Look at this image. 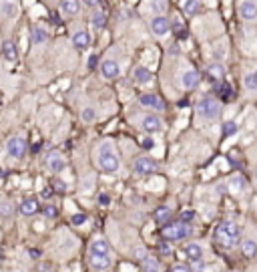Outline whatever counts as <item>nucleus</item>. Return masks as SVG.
I'll return each instance as SVG.
<instances>
[{
    "instance_id": "32",
    "label": "nucleus",
    "mask_w": 257,
    "mask_h": 272,
    "mask_svg": "<svg viewBox=\"0 0 257 272\" xmlns=\"http://www.w3.org/2000/svg\"><path fill=\"white\" fill-rule=\"evenodd\" d=\"M151 12L153 14H165L167 12V0H151Z\"/></svg>"
},
{
    "instance_id": "22",
    "label": "nucleus",
    "mask_w": 257,
    "mask_h": 272,
    "mask_svg": "<svg viewBox=\"0 0 257 272\" xmlns=\"http://www.w3.org/2000/svg\"><path fill=\"white\" fill-rule=\"evenodd\" d=\"M185 256L195 262V260H203V248H201V244H197V242H189L187 246H185Z\"/></svg>"
},
{
    "instance_id": "4",
    "label": "nucleus",
    "mask_w": 257,
    "mask_h": 272,
    "mask_svg": "<svg viewBox=\"0 0 257 272\" xmlns=\"http://www.w3.org/2000/svg\"><path fill=\"white\" fill-rule=\"evenodd\" d=\"M221 111H223V105L215 97L207 95V97L199 99V103H197V115L201 119H205V121H215L221 115Z\"/></svg>"
},
{
    "instance_id": "33",
    "label": "nucleus",
    "mask_w": 257,
    "mask_h": 272,
    "mask_svg": "<svg viewBox=\"0 0 257 272\" xmlns=\"http://www.w3.org/2000/svg\"><path fill=\"white\" fill-rule=\"evenodd\" d=\"M14 214V206L10 204V202H0V218H10Z\"/></svg>"
},
{
    "instance_id": "36",
    "label": "nucleus",
    "mask_w": 257,
    "mask_h": 272,
    "mask_svg": "<svg viewBox=\"0 0 257 272\" xmlns=\"http://www.w3.org/2000/svg\"><path fill=\"white\" fill-rule=\"evenodd\" d=\"M191 272H205L207 268H205V262L203 260H195V262H191Z\"/></svg>"
},
{
    "instance_id": "17",
    "label": "nucleus",
    "mask_w": 257,
    "mask_h": 272,
    "mask_svg": "<svg viewBox=\"0 0 257 272\" xmlns=\"http://www.w3.org/2000/svg\"><path fill=\"white\" fill-rule=\"evenodd\" d=\"M89 262L95 270H109L111 268V254H89Z\"/></svg>"
},
{
    "instance_id": "46",
    "label": "nucleus",
    "mask_w": 257,
    "mask_h": 272,
    "mask_svg": "<svg viewBox=\"0 0 257 272\" xmlns=\"http://www.w3.org/2000/svg\"><path fill=\"white\" fill-rule=\"evenodd\" d=\"M42 272H53V270H46V268H44V270H42Z\"/></svg>"
},
{
    "instance_id": "12",
    "label": "nucleus",
    "mask_w": 257,
    "mask_h": 272,
    "mask_svg": "<svg viewBox=\"0 0 257 272\" xmlns=\"http://www.w3.org/2000/svg\"><path fill=\"white\" fill-rule=\"evenodd\" d=\"M141 129L145 131V133H149V135H153V133H159L161 129H163V121H161L157 115H145L143 119H141Z\"/></svg>"
},
{
    "instance_id": "19",
    "label": "nucleus",
    "mask_w": 257,
    "mask_h": 272,
    "mask_svg": "<svg viewBox=\"0 0 257 272\" xmlns=\"http://www.w3.org/2000/svg\"><path fill=\"white\" fill-rule=\"evenodd\" d=\"M59 8H61V12L64 16L72 18V16H76L81 12V0H61Z\"/></svg>"
},
{
    "instance_id": "39",
    "label": "nucleus",
    "mask_w": 257,
    "mask_h": 272,
    "mask_svg": "<svg viewBox=\"0 0 257 272\" xmlns=\"http://www.w3.org/2000/svg\"><path fill=\"white\" fill-rule=\"evenodd\" d=\"M81 4L83 6H87V8H98V4H100V0H81Z\"/></svg>"
},
{
    "instance_id": "34",
    "label": "nucleus",
    "mask_w": 257,
    "mask_h": 272,
    "mask_svg": "<svg viewBox=\"0 0 257 272\" xmlns=\"http://www.w3.org/2000/svg\"><path fill=\"white\" fill-rule=\"evenodd\" d=\"M237 133V123L235 121H225L223 123V135H235Z\"/></svg>"
},
{
    "instance_id": "11",
    "label": "nucleus",
    "mask_w": 257,
    "mask_h": 272,
    "mask_svg": "<svg viewBox=\"0 0 257 272\" xmlns=\"http://www.w3.org/2000/svg\"><path fill=\"white\" fill-rule=\"evenodd\" d=\"M100 73H102L105 79L115 81V79H119V75H121V65H119L117 59H105V61L100 63Z\"/></svg>"
},
{
    "instance_id": "21",
    "label": "nucleus",
    "mask_w": 257,
    "mask_h": 272,
    "mask_svg": "<svg viewBox=\"0 0 257 272\" xmlns=\"http://www.w3.org/2000/svg\"><path fill=\"white\" fill-rule=\"evenodd\" d=\"M2 55H4L6 61L16 63V61H18V49H16V44H14L12 40H4V44H2Z\"/></svg>"
},
{
    "instance_id": "37",
    "label": "nucleus",
    "mask_w": 257,
    "mask_h": 272,
    "mask_svg": "<svg viewBox=\"0 0 257 272\" xmlns=\"http://www.w3.org/2000/svg\"><path fill=\"white\" fill-rule=\"evenodd\" d=\"M42 214H44L46 218H55L59 212H57V208H55V206H44V208H42Z\"/></svg>"
},
{
    "instance_id": "1",
    "label": "nucleus",
    "mask_w": 257,
    "mask_h": 272,
    "mask_svg": "<svg viewBox=\"0 0 257 272\" xmlns=\"http://www.w3.org/2000/svg\"><path fill=\"white\" fill-rule=\"evenodd\" d=\"M95 164L96 168L105 173H117L121 170V155L113 141H102L96 145Z\"/></svg>"
},
{
    "instance_id": "30",
    "label": "nucleus",
    "mask_w": 257,
    "mask_h": 272,
    "mask_svg": "<svg viewBox=\"0 0 257 272\" xmlns=\"http://www.w3.org/2000/svg\"><path fill=\"white\" fill-rule=\"evenodd\" d=\"M207 75H209L213 81H221V79L225 77L223 65H219V63H213V65H209V67H207Z\"/></svg>"
},
{
    "instance_id": "13",
    "label": "nucleus",
    "mask_w": 257,
    "mask_h": 272,
    "mask_svg": "<svg viewBox=\"0 0 257 272\" xmlns=\"http://www.w3.org/2000/svg\"><path fill=\"white\" fill-rule=\"evenodd\" d=\"M70 42H72V47H74L76 51H87V49L91 47V34H89L87 29H79V31L72 33Z\"/></svg>"
},
{
    "instance_id": "35",
    "label": "nucleus",
    "mask_w": 257,
    "mask_h": 272,
    "mask_svg": "<svg viewBox=\"0 0 257 272\" xmlns=\"http://www.w3.org/2000/svg\"><path fill=\"white\" fill-rule=\"evenodd\" d=\"M243 85H245V89H249V91H257L255 81H253V73H247V75L243 77Z\"/></svg>"
},
{
    "instance_id": "7",
    "label": "nucleus",
    "mask_w": 257,
    "mask_h": 272,
    "mask_svg": "<svg viewBox=\"0 0 257 272\" xmlns=\"http://www.w3.org/2000/svg\"><path fill=\"white\" fill-rule=\"evenodd\" d=\"M149 27H151V33L155 34L157 38H165V36H169V33H171V20L165 14H155L151 18Z\"/></svg>"
},
{
    "instance_id": "16",
    "label": "nucleus",
    "mask_w": 257,
    "mask_h": 272,
    "mask_svg": "<svg viewBox=\"0 0 257 272\" xmlns=\"http://www.w3.org/2000/svg\"><path fill=\"white\" fill-rule=\"evenodd\" d=\"M227 188H229V192H231L233 196H241V194L247 190V182H245L243 175H233V177H229Z\"/></svg>"
},
{
    "instance_id": "26",
    "label": "nucleus",
    "mask_w": 257,
    "mask_h": 272,
    "mask_svg": "<svg viewBox=\"0 0 257 272\" xmlns=\"http://www.w3.org/2000/svg\"><path fill=\"white\" fill-rule=\"evenodd\" d=\"M31 40H32V44H44V42L48 40V31L42 29V27H32Z\"/></svg>"
},
{
    "instance_id": "15",
    "label": "nucleus",
    "mask_w": 257,
    "mask_h": 272,
    "mask_svg": "<svg viewBox=\"0 0 257 272\" xmlns=\"http://www.w3.org/2000/svg\"><path fill=\"white\" fill-rule=\"evenodd\" d=\"M18 212H20L22 216H27V218H32V216H36V214L40 212V204H38L36 198H27V200L20 202Z\"/></svg>"
},
{
    "instance_id": "47",
    "label": "nucleus",
    "mask_w": 257,
    "mask_h": 272,
    "mask_svg": "<svg viewBox=\"0 0 257 272\" xmlns=\"http://www.w3.org/2000/svg\"><path fill=\"white\" fill-rule=\"evenodd\" d=\"M255 182H257V170H255Z\"/></svg>"
},
{
    "instance_id": "9",
    "label": "nucleus",
    "mask_w": 257,
    "mask_h": 272,
    "mask_svg": "<svg viewBox=\"0 0 257 272\" xmlns=\"http://www.w3.org/2000/svg\"><path fill=\"white\" fill-rule=\"evenodd\" d=\"M44 166H46V170L50 173H61L66 168V160H64V155L61 151L55 149V151H48V155L44 160Z\"/></svg>"
},
{
    "instance_id": "41",
    "label": "nucleus",
    "mask_w": 257,
    "mask_h": 272,
    "mask_svg": "<svg viewBox=\"0 0 257 272\" xmlns=\"http://www.w3.org/2000/svg\"><path fill=\"white\" fill-rule=\"evenodd\" d=\"M143 147H145V149H153V147H155V141H153L151 137H145V139H143Z\"/></svg>"
},
{
    "instance_id": "45",
    "label": "nucleus",
    "mask_w": 257,
    "mask_h": 272,
    "mask_svg": "<svg viewBox=\"0 0 257 272\" xmlns=\"http://www.w3.org/2000/svg\"><path fill=\"white\" fill-rule=\"evenodd\" d=\"M253 81H255V87H257V71H253Z\"/></svg>"
},
{
    "instance_id": "3",
    "label": "nucleus",
    "mask_w": 257,
    "mask_h": 272,
    "mask_svg": "<svg viewBox=\"0 0 257 272\" xmlns=\"http://www.w3.org/2000/svg\"><path fill=\"white\" fill-rule=\"evenodd\" d=\"M191 232L193 228L187 222H183V220H179V222H167L161 228V236L165 240H169V242H179V240L189 238Z\"/></svg>"
},
{
    "instance_id": "40",
    "label": "nucleus",
    "mask_w": 257,
    "mask_h": 272,
    "mask_svg": "<svg viewBox=\"0 0 257 272\" xmlns=\"http://www.w3.org/2000/svg\"><path fill=\"white\" fill-rule=\"evenodd\" d=\"M171 272H191V268L185 266V264H175V266L171 268Z\"/></svg>"
},
{
    "instance_id": "28",
    "label": "nucleus",
    "mask_w": 257,
    "mask_h": 272,
    "mask_svg": "<svg viewBox=\"0 0 257 272\" xmlns=\"http://www.w3.org/2000/svg\"><path fill=\"white\" fill-rule=\"evenodd\" d=\"M141 268H143V272H161V264L157 258H153V256H145Z\"/></svg>"
},
{
    "instance_id": "29",
    "label": "nucleus",
    "mask_w": 257,
    "mask_h": 272,
    "mask_svg": "<svg viewBox=\"0 0 257 272\" xmlns=\"http://www.w3.org/2000/svg\"><path fill=\"white\" fill-rule=\"evenodd\" d=\"M81 119L85 123H95L96 119H98V111H96L95 107H83L81 109Z\"/></svg>"
},
{
    "instance_id": "18",
    "label": "nucleus",
    "mask_w": 257,
    "mask_h": 272,
    "mask_svg": "<svg viewBox=\"0 0 257 272\" xmlns=\"http://www.w3.org/2000/svg\"><path fill=\"white\" fill-rule=\"evenodd\" d=\"M133 81L139 83V85H147V83H151V81H153V73H151V69H147L145 65L135 67V71H133Z\"/></svg>"
},
{
    "instance_id": "10",
    "label": "nucleus",
    "mask_w": 257,
    "mask_h": 272,
    "mask_svg": "<svg viewBox=\"0 0 257 272\" xmlns=\"http://www.w3.org/2000/svg\"><path fill=\"white\" fill-rule=\"evenodd\" d=\"M199 81H201V77H199V73H197L195 69H185V71L179 75V85H181L185 91H193V89L199 85Z\"/></svg>"
},
{
    "instance_id": "14",
    "label": "nucleus",
    "mask_w": 257,
    "mask_h": 272,
    "mask_svg": "<svg viewBox=\"0 0 257 272\" xmlns=\"http://www.w3.org/2000/svg\"><path fill=\"white\" fill-rule=\"evenodd\" d=\"M139 103L143 105V107H147V109H153V111H165V103L161 97L157 95H153V93H143L141 97H139Z\"/></svg>"
},
{
    "instance_id": "43",
    "label": "nucleus",
    "mask_w": 257,
    "mask_h": 272,
    "mask_svg": "<svg viewBox=\"0 0 257 272\" xmlns=\"http://www.w3.org/2000/svg\"><path fill=\"white\" fill-rule=\"evenodd\" d=\"M193 218V212H183V214H181V220H183V222H187V220H191Z\"/></svg>"
},
{
    "instance_id": "42",
    "label": "nucleus",
    "mask_w": 257,
    "mask_h": 272,
    "mask_svg": "<svg viewBox=\"0 0 257 272\" xmlns=\"http://www.w3.org/2000/svg\"><path fill=\"white\" fill-rule=\"evenodd\" d=\"M135 256H137V258H141V260H143V258H145V256H147V252H145V250H143V248H139V250H135Z\"/></svg>"
},
{
    "instance_id": "27",
    "label": "nucleus",
    "mask_w": 257,
    "mask_h": 272,
    "mask_svg": "<svg viewBox=\"0 0 257 272\" xmlns=\"http://www.w3.org/2000/svg\"><path fill=\"white\" fill-rule=\"evenodd\" d=\"M241 244V252L247 256V258H255L257 256V242L251 238H245L239 242Z\"/></svg>"
},
{
    "instance_id": "20",
    "label": "nucleus",
    "mask_w": 257,
    "mask_h": 272,
    "mask_svg": "<svg viewBox=\"0 0 257 272\" xmlns=\"http://www.w3.org/2000/svg\"><path fill=\"white\" fill-rule=\"evenodd\" d=\"M89 254H111V246L105 238H95L89 246Z\"/></svg>"
},
{
    "instance_id": "6",
    "label": "nucleus",
    "mask_w": 257,
    "mask_h": 272,
    "mask_svg": "<svg viewBox=\"0 0 257 272\" xmlns=\"http://www.w3.org/2000/svg\"><path fill=\"white\" fill-rule=\"evenodd\" d=\"M157 170H159V166H157V162H155L153 157L139 155V157H135V162H133V171H135L137 175H151V173H155Z\"/></svg>"
},
{
    "instance_id": "2",
    "label": "nucleus",
    "mask_w": 257,
    "mask_h": 272,
    "mask_svg": "<svg viewBox=\"0 0 257 272\" xmlns=\"http://www.w3.org/2000/svg\"><path fill=\"white\" fill-rule=\"evenodd\" d=\"M215 240L225 246V248H231V246H237L241 242V228L237 222L233 220H223L217 228H215Z\"/></svg>"
},
{
    "instance_id": "23",
    "label": "nucleus",
    "mask_w": 257,
    "mask_h": 272,
    "mask_svg": "<svg viewBox=\"0 0 257 272\" xmlns=\"http://www.w3.org/2000/svg\"><path fill=\"white\" fill-rule=\"evenodd\" d=\"M91 25L95 31H102L105 25H107V12L100 10V8H95V12L91 14Z\"/></svg>"
},
{
    "instance_id": "5",
    "label": "nucleus",
    "mask_w": 257,
    "mask_h": 272,
    "mask_svg": "<svg viewBox=\"0 0 257 272\" xmlns=\"http://www.w3.org/2000/svg\"><path fill=\"white\" fill-rule=\"evenodd\" d=\"M27 149H29V145L22 135H12L6 141V155L10 160H22L27 155Z\"/></svg>"
},
{
    "instance_id": "24",
    "label": "nucleus",
    "mask_w": 257,
    "mask_h": 272,
    "mask_svg": "<svg viewBox=\"0 0 257 272\" xmlns=\"http://www.w3.org/2000/svg\"><path fill=\"white\" fill-rule=\"evenodd\" d=\"M0 14L6 16V18H16L18 16V6L10 0H4V2H0Z\"/></svg>"
},
{
    "instance_id": "8",
    "label": "nucleus",
    "mask_w": 257,
    "mask_h": 272,
    "mask_svg": "<svg viewBox=\"0 0 257 272\" xmlns=\"http://www.w3.org/2000/svg\"><path fill=\"white\" fill-rule=\"evenodd\" d=\"M237 12L245 22H257V0H239Z\"/></svg>"
},
{
    "instance_id": "38",
    "label": "nucleus",
    "mask_w": 257,
    "mask_h": 272,
    "mask_svg": "<svg viewBox=\"0 0 257 272\" xmlns=\"http://www.w3.org/2000/svg\"><path fill=\"white\" fill-rule=\"evenodd\" d=\"M70 220H72V224L79 226V224H85V222H87V216H85V214H74Z\"/></svg>"
},
{
    "instance_id": "31",
    "label": "nucleus",
    "mask_w": 257,
    "mask_h": 272,
    "mask_svg": "<svg viewBox=\"0 0 257 272\" xmlns=\"http://www.w3.org/2000/svg\"><path fill=\"white\" fill-rule=\"evenodd\" d=\"M155 220L165 226V224L171 220V208H169V206H161V208H157V212H155Z\"/></svg>"
},
{
    "instance_id": "44",
    "label": "nucleus",
    "mask_w": 257,
    "mask_h": 272,
    "mask_svg": "<svg viewBox=\"0 0 257 272\" xmlns=\"http://www.w3.org/2000/svg\"><path fill=\"white\" fill-rule=\"evenodd\" d=\"M161 252H163V254H169V252H171V248H169V246H165V244H163V246H161Z\"/></svg>"
},
{
    "instance_id": "25",
    "label": "nucleus",
    "mask_w": 257,
    "mask_h": 272,
    "mask_svg": "<svg viewBox=\"0 0 257 272\" xmlns=\"http://www.w3.org/2000/svg\"><path fill=\"white\" fill-rule=\"evenodd\" d=\"M181 8H183V12L187 16H197L201 12V0H183Z\"/></svg>"
}]
</instances>
